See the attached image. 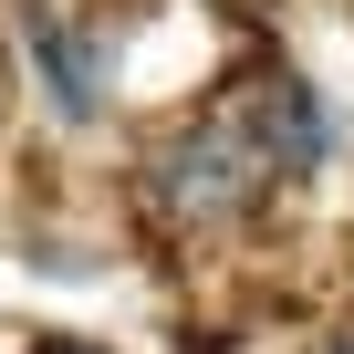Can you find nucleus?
<instances>
[{"mask_svg":"<svg viewBox=\"0 0 354 354\" xmlns=\"http://www.w3.org/2000/svg\"><path fill=\"white\" fill-rule=\"evenodd\" d=\"M250 167L261 177H313L323 167V146H333V125H323V104H313V84H271L261 104H250Z\"/></svg>","mask_w":354,"mask_h":354,"instance_id":"2","label":"nucleus"},{"mask_svg":"<svg viewBox=\"0 0 354 354\" xmlns=\"http://www.w3.org/2000/svg\"><path fill=\"white\" fill-rule=\"evenodd\" d=\"M21 53L42 63V84H53V115H73V125H84V115H94V94H104L94 53H84V42H73L53 11H21Z\"/></svg>","mask_w":354,"mask_h":354,"instance_id":"3","label":"nucleus"},{"mask_svg":"<svg viewBox=\"0 0 354 354\" xmlns=\"http://www.w3.org/2000/svg\"><path fill=\"white\" fill-rule=\"evenodd\" d=\"M42 354H104V344H42Z\"/></svg>","mask_w":354,"mask_h":354,"instance_id":"4","label":"nucleus"},{"mask_svg":"<svg viewBox=\"0 0 354 354\" xmlns=\"http://www.w3.org/2000/svg\"><path fill=\"white\" fill-rule=\"evenodd\" d=\"M156 177H167V209H188V219H230V209L261 188V167H250L240 125H198L188 146L156 156Z\"/></svg>","mask_w":354,"mask_h":354,"instance_id":"1","label":"nucleus"}]
</instances>
